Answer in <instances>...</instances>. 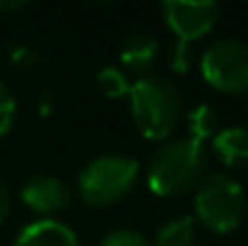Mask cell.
Segmentation results:
<instances>
[{"mask_svg":"<svg viewBox=\"0 0 248 246\" xmlns=\"http://www.w3.org/2000/svg\"><path fill=\"white\" fill-rule=\"evenodd\" d=\"M99 246H155L152 239H147L142 232L133 230V227H118V230H111Z\"/></svg>","mask_w":248,"mask_h":246,"instance_id":"14","label":"cell"},{"mask_svg":"<svg viewBox=\"0 0 248 246\" xmlns=\"http://www.w3.org/2000/svg\"><path fill=\"white\" fill-rule=\"evenodd\" d=\"M39 58H36V51L29 46V44H15L12 49H10V63H15V66H24V68H29V66H34Z\"/></svg>","mask_w":248,"mask_h":246,"instance_id":"16","label":"cell"},{"mask_svg":"<svg viewBox=\"0 0 248 246\" xmlns=\"http://www.w3.org/2000/svg\"><path fill=\"white\" fill-rule=\"evenodd\" d=\"M246 217V188L224 171L205 174L193 191V220L212 234H232Z\"/></svg>","mask_w":248,"mask_h":246,"instance_id":"3","label":"cell"},{"mask_svg":"<svg viewBox=\"0 0 248 246\" xmlns=\"http://www.w3.org/2000/svg\"><path fill=\"white\" fill-rule=\"evenodd\" d=\"M128 104L140 135L152 143L169 140L183 118L181 89L159 73H147L130 82Z\"/></svg>","mask_w":248,"mask_h":246,"instance_id":"1","label":"cell"},{"mask_svg":"<svg viewBox=\"0 0 248 246\" xmlns=\"http://www.w3.org/2000/svg\"><path fill=\"white\" fill-rule=\"evenodd\" d=\"M51 109H53V99H51V94L46 92V94L41 97V101H39V114H41V116H48Z\"/></svg>","mask_w":248,"mask_h":246,"instance_id":"19","label":"cell"},{"mask_svg":"<svg viewBox=\"0 0 248 246\" xmlns=\"http://www.w3.org/2000/svg\"><path fill=\"white\" fill-rule=\"evenodd\" d=\"M96 84L101 89L104 97L108 99H121V97H128V89H130V80H128V73L118 66H104L96 75Z\"/></svg>","mask_w":248,"mask_h":246,"instance_id":"13","label":"cell"},{"mask_svg":"<svg viewBox=\"0 0 248 246\" xmlns=\"http://www.w3.org/2000/svg\"><path fill=\"white\" fill-rule=\"evenodd\" d=\"M212 150L229 169H248V126L234 123L219 128L212 138Z\"/></svg>","mask_w":248,"mask_h":246,"instance_id":"10","label":"cell"},{"mask_svg":"<svg viewBox=\"0 0 248 246\" xmlns=\"http://www.w3.org/2000/svg\"><path fill=\"white\" fill-rule=\"evenodd\" d=\"M10 208H12V200H10V191H7V186L0 181V225L7 220V215H10Z\"/></svg>","mask_w":248,"mask_h":246,"instance_id":"17","label":"cell"},{"mask_svg":"<svg viewBox=\"0 0 248 246\" xmlns=\"http://www.w3.org/2000/svg\"><path fill=\"white\" fill-rule=\"evenodd\" d=\"M200 75L224 94H248V44L222 36L207 44L200 56Z\"/></svg>","mask_w":248,"mask_h":246,"instance_id":"5","label":"cell"},{"mask_svg":"<svg viewBox=\"0 0 248 246\" xmlns=\"http://www.w3.org/2000/svg\"><path fill=\"white\" fill-rule=\"evenodd\" d=\"M140 162L125 152H101L78 174V193L92 208H111L135 188Z\"/></svg>","mask_w":248,"mask_h":246,"instance_id":"4","label":"cell"},{"mask_svg":"<svg viewBox=\"0 0 248 246\" xmlns=\"http://www.w3.org/2000/svg\"><path fill=\"white\" fill-rule=\"evenodd\" d=\"M27 7H29L27 0H0V12H19Z\"/></svg>","mask_w":248,"mask_h":246,"instance_id":"18","label":"cell"},{"mask_svg":"<svg viewBox=\"0 0 248 246\" xmlns=\"http://www.w3.org/2000/svg\"><path fill=\"white\" fill-rule=\"evenodd\" d=\"M159 10H162L164 24L176 36V44L181 46H193L198 39L210 34L222 15V7L215 0H200V2L164 0Z\"/></svg>","mask_w":248,"mask_h":246,"instance_id":"6","label":"cell"},{"mask_svg":"<svg viewBox=\"0 0 248 246\" xmlns=\"http://www.w3.org/2000/svg\"><path fill=\"white\" fill-rule=\"evenodd\" d=\"M198 237V222L193 215H173L155 232V246H193Z\"/></svg>","mask_w":248,"mask_h":246,"instance_id":"11","label":"cell"},{"mask_svg":"<svg viewBox=\"0 0 248 246\" xmlns=\"http://www.w3.org/2000/svg\"><path fill=\"white\" fill-rule=\"evenodd\" d=\"M207 150L188 135L169 138L150 155L147 188L159 198H181L205 179Z\"/></svg>","mask_w":248,"mask_h":246,"instance_id":"2","label":"cell"},{"mask_svg":"<svg viewBox=\"0 0 248 246\" xmlns=\"http://www.w3.org/2000/svg\"><path fill=\"white\" fill-rule=\"evenodd\" d=\"M19 198L39 217H56L73 203V191L56 174H36L22 183Z\"/></svg>","mask_w":248,"mask_h":246,"instance_id":"7","label":"cell"},{"mask_svg":"<svg viewBox=\"0 0 248 246\" xmlns=\"http://www.w3.org/2000/svg\"><path fill=\"white\" fill-rule=\"evenodd\" d=\"M12 246H82L78 232L58 217H39L27 222Z\"/></svg>","mask_w":248,"mask_h":246,"instance_id":"8","label":"cell"},{"mask_svg":"<svg viewBox=\"0 0 248 246\" xmlns=\"http://www.w3.org/2000/svg\"><path fill=\"white\" fill-rule=\"evenodd\" d=\"M159 39L150 32H130L121 46V68L125 73L147 75L159 58Z\"/></svg>","mask_w":248,"mask_h":246,"instance_id":"9","label":"cell"},{"mask_svg":"<svg viewBox=\"0 0 248 246\" xmlns=\"http://www.w3.org/2000/svg\"><path fill=\"white\" fill-rule=\"evenodd\" d=\"M222 123H219V111L212 104H195L188 114H186V131L188 138H193L195 143L205 145L207 140H212L219 133Z\"/></svg>","mask_w":248,"mask_h":246,"instance_id":"12","label":"cell"},{"mask_svg":"<svg viewBox=\"0 0 248 246\" xmlns=\"http://www.w3.org/2000/svg\"><path fill=\"white\" fill-rule=\"evenodd\" d=\"M17 118V99L12 94V89L0 80V138H5Z\"/></svg>","mask_w":248,"mask_h":246,"instance_id":"15","label":"cell"}]
</instances>
